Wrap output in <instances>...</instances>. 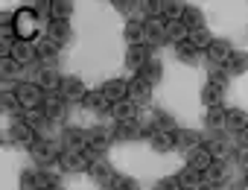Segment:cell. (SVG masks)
Segmentation results:
<instances>
[{
	"mask_svg": "<svg viewBox=\"0 0 248 190\" xmlns=\"http://www.w3.org/2000/svg\"><path fill=\"white\" fill-rule=\"evenodd\" d=\"M248 126V111L245 109H228V114H225V132H242Z\"/></svg>",
	"mask_w": 248,
	"mask_h": 190,
	"instance_id": "obj_24",
	"label": "cell"
},
{
	"mask_svg": "<svg viewBox=\"0 0 248 190\" xmlns=\"http://www.w3.org/2000/svg\"><path fill=\"white\" fill-rule=\"evenodd\" d=\"M167 41H172L175 47L190 41V30L184 27V21H167Z\"/></svg>",
	"mask_w": 248,
	"mask_h": 190,
	"instance_id": "obj_29",
	"label": "cell"
},
{
	"mask_svg": "<svg viewBox=\"0 0 248 190\" xmlns=\"http://www.w3.org/2000/svg\"><path fill=\"white\" fill-rule=\"evenodd\" d=\"M12 59L21 64V67H30L38 62V50L32 41H15V50H12Z\"/></svg>",
	"mask_w": 248,
	"mask_h": 190,
	"instance_id": "obj_16",
	"label": "cell"
},
{
	"mask_svg": "<svg viewBox=\"0 0 248 190\" xmlns=\"http://www.w3.org/2000/svg\"><path fill=\"white\" fill-rule=\"evenodd\" d=\"M18 67H21V64H18V62H15L12 56H9V59H0V76H3L6 82H9V79H12V76L18 73Z\"/></svg>",
	"mask_w": 248,
	"mask_h": 190,
	"instance_id": "obj_46",
	"label": "cell"
},
{
	"mask_svg": "<svg viewBox=\"0 0 248 190\" xmlns=\"http://www.w3.org/2000/svg\"><path fill=\"white\" fill-rule=\"evenodd\" d=\"M146 27V47H158L167 41V18H149L143 21Z\"/></svg>",
	"mask_w": 248,
	"mask_h": 190,
	"instance_id": "obj_9",
	"label": "cell"
},
{
	"mask_svg": "<svg viewBox=\"0 0 248 190\" xmlns=\"http://www.w3.org/2000/svg\"><path fill=\"white\" fill-rule=\"evenodd\" d=\"M41 184V170H24L21 173V190H38Z\"/></svg>",
	"mask_w": 248,
	"mask_h": 190,
	"instance_id": "obj_43",
	"label": "cell"
},
{
	"mask_svg": "<svg viewBox=\"0 0 248 190\" xmlns=\"http://www.w3.org/2000/svg\"><path fill=\"white\" fill-rule=\"evenodd\" d=\"M88 173H91V178H93L99 187H108V184H114V178H117V173L111 170V164H108L105 158L93 161V164L88 167Z\"/></svg>",
	"mask_w": 248,
	"mask_h": 190,
	"instance_id": "obj_14",
	"label": "cell"
},
{
	"mask_svg": "<svg viewBox=\"0 0 248 190\" xmlns=\"http://www.w3.org/2000/svg\"><path fill=\"white\" fill-rule=\"evenodd\" d=\"M62 152H64L62 141H53V138H38V141L30 146V155H32V161H38L41 167H47V164H56Z\"/></svg>",
	"mask_w": 248,
	"mask_h": 190,
	"instance_id": "obj_3",
	"label": "cell"
},
{
	"mask_svg": "<svg viewBox=\"0 0 248 190\" xmlns=\"http://www.w3.org/2000/svg\"><path fill=\"white\" fill-rule=\"evenodd\" d=\"M123 35H126L129 47L146 44V27H143V21H140V18H135V21H126V27H123Z\"/></svg>",
	"mask_w": 248,
	"mask_h": 190,
	"instance_id": "obj_20",
	"label": "cell"
},
{
	"mask_svg": "<svg viewBox=\"0 0 248 190\" xmlns=\"http://www.w3.org/2000/svg\"><path fill=\"white\" fill-rule=\"evenodd\" d=\"M190 44H193L196 50H207V47L213 44V35L207 32V27H202V30H193V32H190Z\"/></svg>",
	"mask_w": 248,
	"mask_h": 190,
	"instance_id": "obj_39",
	"label": "cell"
},
{
	"mask_svg": "<svg viewBox=\"0 0 248 190\" xmlns=\"http://www.w3.org/2000/svg\"><path fill=\"white\" fill-rule=\"evenodd\" d=\"M202 184H219V187L228 184V167H225V161H213V167L202 173Z\"/></svg>",
	"mask_w": 248,
	"mask_h": 190,
	"instance_id": "obj_23",
	"label": "cell"
},
{
	"mask_svg": "<svg viewBox=\"0 0 248 190\" xmlns=\"http://www.w3.org/2000/svg\"><path fill=\"white\" fill-rule=\"evenodd\" d=\"M9 138H12L15 143H27V146H32V143L38 141V132H35L24 117H18V120L9 126Z\"/></svg>",
	"mask_w": 248,
	"mask_h": 190,
	"instance_id": "obj_10",
	"label": "cell"
},
{
	"mask_svg": "<svg viewBox=\"0 0 248 190\" xmlns=\"http://www.w3.org/2000/svg\"><path fill=\"white\" fill-rule=\"evenodd\" d=\"M228 82H231V76L225 73V67H213V70L207 73V85H213V88H219V91H228Z\"/></svg>",
	"mask_w": 248,
	"mask_h": 190,
	"instance_id": "obj_42",
	"label": "cell"
},
{
	"mask_svg": "<svg viewBox=\"0 0 248 190\" xmlns=\"http://www.w3.org/2000/svg\"><path fill=\"white\" fill-rule=\"evenodd\" d=\"M62 143H64V149H85L88 146V132L85 129H64Z\"/></svg>",
	"mask_w": 248,
	"mask_h": 190,
	"instance_id": "obj_26",
	"label": "cell"
},
{
	"mask_svg": "<svg viewBox=\"0 0 248 190\" xmlns=\"http://www.w3.org/2000/svg\"><path fill=\"white\" fill-rule=\"evenodd\" d=\"M0 106H3V111H9V114H21L24 111V106L15 97V91H3V94H0Z\"/></svg>",
	"mask_w": 248,
	"mask_h": 190,
	"instance_id": "obj_41",
	"label": "cell"
},
{
	"mask_svg": "<svg viewBox=\"0 0 248 190\" xmlns=\"http://www.w3.org/2000/svg\"><path fill=\"white\" fill-rule=\"evenodd\" d=\"M202 106H207V109L225 106V91H219V88H213V85H204V88H202Z\"/></svg>",
	"mask_w": 248,
	"mask_h": 190,
	"instance_id": "obj_32",
	"label": "cell"
},
{
	"mask_svg": "<svg viewBox=\"0 0 248 190\" xmlns=\"http://www.w3.org/2000/svg\"><path fill=\"white\" fill-rule=\"evenodd\" d=\"M184 27L193 32V30H202L204 27V15H202V9H196V6H187V12H184Z\"/></svg>",
	"mask_w": 248,
	"mask_h": 190,
	"instance_id": "obj_37",
	"label": "cell"
},
{
	"mask_svg": "<svg viewBox=\"0 0 248 190\" xmlns=\"http://www.w3.org/2000/svg\"><path fill=\"white\" fill-rule=\"evenodd\" d=\"M56 164H59V170H64V173H82V170L91 167V161L85 158L82 149H64Z\"/></svg>",
	"mask_w": 248,
	"mask_h": 190,
	"instance_id": "obj_5",
	"label": "cell"
},
{
	"mask_svg": "<svg viewBox=\"0 0 248 190\" xmlns=\"http://www.w3.org/2000/svg\"><path fill=\"white\" fill-rule=\"evenodd\" d=\"M213 161H216V158H213L204 146H199L196 152H190V155H187V167H193V170H199V173L210 170V167H213Z\"/></svg>",
	"mask_w": 248,
	"mask_h": 190,
	"instance_id": "obj_27",
	"label": "cell"
},
{
	"mask_svg": "<svg viewBox=\"0 0 248 190\" xmlns=\"http://www.w3.org/2000/svg\"><path fill=\"white\" fill-rule=\"evenodd\" d=\"M236 161H239V167H242V170L248 167V149H245V146H239V149H236Z\"/></svg>",
	"mask_w": 248,
	"mask_h": 190,
	"instance_id": "obj_49",
	"label": "cell"
},
{
	"mask_svg": "<svg viewBox=\"0 0 248 190\" xmlns=\"http://www.w3.org/2000/svg\"><path fill=\"white\" fill-rule=\"evenodd\" d=\"M161 73H164V64H161V59H149L146 64H143V70H140V76L149 82V85H155V82H161Z\"/></svg>",
	"mask_w": 248,
	"mask_h": 190,
	"instance_id": "obj_35",
	"label": "cell"
},
{
	"mask_svg": "<svg viewBox=\"0 0 248 190\" xmlns=\"http://www.w3.org/2000/svg\"><path fill=\"white\" fill-rule=\"evenodd\" d=\"M175 146L190 155V152H196L202 146V135L193 132V129H175Z\"/></svg>",
	"mask_w": 248,
	"mask_h": 190,
	"instance_id": "obj_19",
	"label": "cell"
},
{
	"mask_svg": "<svg viewBox=\"0 0 248 190\" xmlns=\"http://www.w3.org/2000/svg\"><path fill=\"white\" fill-rule=\"evenodd\" d=\"M138 103H132L129 97L126 100H117V103H111V120L114 123H129V120H135L138 117Z\"/></svg>",
	"mask_w": 248,
	"mask_h": 190,
	"instance_id": "obj_11",
	"label": "cell"
},
{
	"mask_svg": "<svg viewBox=\"0 0 248 190\" xmlns=\"http://www.w3.org/2000/svg\"><path fill=\"white\" fill-rule=\"evenodd\" d=\"M38 27H41V21H38V15L32 12V6H27V9H18L15 12V38L18 41H38Z\"/></svg>",
	"mask_w": 248,
	"mask_h": 190,
	"instance_id": "obj_1",
	"label": "cell"
},
{
	"mask_svg": "<svg viewBox=\"0 0 248 190\" xmlns=\"http://www.w3.org/2000/svg\"><path fill=\"white\" fill-rule=\"evenodd\" d=\"M175 59H178L181 64H187V67H196V64L202 62V50H196L190 41H184V44L175 47Z\"/></svg>",
	"mask_w": 248,
	"mask_h": 190,
	"instance_id": "obj_25",
	"label": "cell"
},
{
	"mask_svg": "<svg viewBox=\"0 0 248 190\" xmlns=\"http://www.w3.org/2000/svg\"><path fill=\"white\" fill-rule=\"evenodd\" d=\"M225 114H228L225 106H219V109H207V126H213V129L225 126Z\"/></svg>",
	"mask_w": 248,
	"mask_h": 190,
	"instance_id": "obj_45",
	"label": "cell"
},
{
	"mask_svg": "<svg viewBox=\"0 0 248 190\" xmlns=\"http://www.w3.org/2000/svg\"><path fill=\"white\" fill-rule=\"evenodd\" d=\"M242 181H245V184H248V167H245V170H242Z\"/></svg>",
	"mask_w": 248,
	"mask_h": 190,
	"instance_id": "obj_52",
	"label": "cell"
},
{
	"mask_svg": "<svg viewBox=\"0 0 248 190\" xmlns=\"http://www.w3.org/2000/svg\"><path fill=\"white\" fill-rule=\"evenodd\" d=\"M73 3L70 0H50V21H70Z\"/></svg>",
	"mask_w": 248,
	"mask_h": 190,
	"instance_id": "obj_33",
	"label": "cell"
},
{
	"mask_svg": "<svg viewBox=\"0 0 248 190\" xmlns=\"http://www.w3.org/2000/svg\"><path fill=\"white\" fill-rule=\"evenodd\" d=\"M239 146H245V149H248V126L239 132Z\"/></svg>",
	"mask_w": 248,
	"mask_h": 190,
	"instance_id": "obj_50",
	"label": "cell"
},
{
	"mask_svg": "<svg viewBox=\"0 0 248 190\" xmlns=\"http://www.w3.org/2000/svg\"><path fill=\"white\" fill-rule=\"evenodd\" d=\"M47 190H59V187H47Z\"/></svg>",
	"mask_w": 248,
	"mask_h": 190,
	"instance_id": "obj_53",
	"label": "cell"
},
{
	"mask_svg": "<svg viewBox=\"0 0 248 190\" xmlns=\"http://www.w3.org/2000/svg\"><path fill=\"white\" fill-rule=\"evenodd\" d=\"M178 184H181V190H199L202 187V173L193 170V167H184L178 173Z\"/></svg>",
	"mask_w": 248,
	"mask_h": 190,
	"instance_id": "obj_34",
	"label": "cell"
},
{
	"mask_svg": "<svg viewBox=\"0 0 248 190\" xmlns=\"http://www.w3.org/2000/svg\"><path fill=\"white\" fill-rule=\"evenodd\" d=\"M35 50H38V64H44V67H56L62 59V47L56 41H50L47 35L35 41Z\"/></svg>",
	"mask_w": 248,
	"mask_h": 190,
	"instance_id": "obj_6",
	"label": "cell"
},
{
	"mask_svg": "<svg viewBox=\"0 0 248 190\" xmlns=\"http://www.w3.org/2000/svg\"><path fill=\"white\" fill-rule=\"evenodd\" d=\"M155 190H181L178 175H167V178H161V181L155 184Z\"/></svg>",
	"mask_w": 248,
	"mask_h": 190,
	"instance_id": "obj_47",
	"label": "cell"
},
{
	"mask_svg": "<svg viewBox=\"0 0 248 190\" xmlns=\"http://www.w3.org/2000/svg\"><path fill=\"white\" fill-rule=\"evenodd\" d=\"M59 94H62L64 100H79V103H82V100L88 97V88H85V82H82L79 76H64Z\"/></svg>",
	"mask_w": 248,
	"mask_h": 190,
	"instance_id": "obj_15",
	"label": "cell"
},
{
	"mask_svg": "<svg viewBox=\"0 0 248 190\" xmlns=\"http://www.w3.org/2000/svg\"><path fill=\"white\" fill-rule=\"evenodd\" d=\"M231 190H248V184L242 181V184H236V187H231Z\"/></svg>",
	"mask_w": 248,
	"mask_h": 190,
	"instance_id": "obj_51",
	"label": "cell"
},
{
	"mask_svg": "<svg viewBox=\"0 0 248 190\" xmlns=\"http://www.w3.org/2000/svg\"><path fill=\"white\" fill-rule=\"evenodd\" d=\"M225 73L231 76H239V73H248V53L245 50H233V56H231V62L225 64Z\"/></svg>",
	"mask_w": 248,
	"mask_h": 190,
	"instance_id": "obj_31",
	"label": "cell"
},
{
	"mask_svg": "<svg viewBox=\"0 0 248 190\" xmlns=\"http://www.w3.org/2000/svg\"><path fill=\"white\" fill-rule=\"evenodd\" d=\"M202 146L216 158V161H225V152H228V146H225V138H207V141H202Z\"/></svg>",
	"mask_w": 248,
	"mask_h": 190,
	"instance_id": "obj_38",
	"label": "cell"
},
{
	"mask_svg": "<svg viewBox=\"0 0 248 190\" xmlns=\"http://www.w3.org/2000/svg\"><path fill=\"white\" fill-rule=\"evenodd\" d=\"M32 12L38 15V21L50 18V0H41V3H35V6H32Z\"/></svg>",
	"mask_w": 248,
	"mask_h": 190,
	"instance_id": "obj_48",
	"label": "cell"
},
{
	"mask_svg": "<svg viewBox=\"0 0 248 190\" xmlns=\"http://www.w3.org/2000/svg\"><path fill=\"white\" fill-rule=\"evenodd\" d=\"M44 114L53 120V123H59V120H64V114H67V100L62 97V94L56 91V94H44Z\"/></svg>",
	"mask_w": 248,
	"mask_h": 190,
	"instance_id": "obj_8",
	"label": "cell"
},
{
	"mask_svg": "<svg viewBox=\"0 0 248 190\" xmlns=\"http://www.w3.org/2000/svg\"><path fill=\"white\" fill-rule=\"evenodd\" d=\"M62 82H64V76H62L56 67H41V70H38V85H41L44 94H56V91H62Z\"/></svg>",
	"mask_w": 248,
	"mask_h": 190,
	"instance_id": "obj_17",
	"label": "cell"
},
{
	"mask_svg": "<svg viewBox=\"0 0 248 190\" xmlns=\"http://www.w3.org/2000/svg\"><path fill=\"white\" fill-rule=\"evenodd\" d=\"M47 38L56 41L59 47L70 41V21H50L47 24Z\"/></svg>",
	"mask_w": 248,
	"mask_h": 190,
	"instance_id": "obj_22",
	"label": "cell"
},
{
	"mask_svg": "<svg viewBox=\"0 0 248 190\" xmlns=\"http://www.w3.org/2000/svg\"><path fill=\"white\" fill-rule=\"evenodd\" d=\"M102 94H105L111 103L126 100V97H129V82H126V79H108V82L102 85Z\"/></svg>",
	"mask_w": 248,
	"mask_h": 190,
	"instance_id": "obj_21",
	"label": "cell"
},
{
	"mask_svg": "<svg viewBox=\"0 0 248 190\" xmlns=\"http://www.w3.org/2000/svg\"><path fill=\"white\" fill-rule=\"evenodd\" d=\"M152 88H155V85H149L140 73H138V76H132V82H129V100H132V103H138V106H140V103H149Z\"/></svg>",
	"mask_w": 248,
	"mask_h": 190,
	"instance_id": "obj_13",
	"label": "cell"
},
{
	"mask_svg": "<svg viewBox=\"0 0 248 190\" xmlns=\"http://www.w3.org/2000/svg\"><path fill=\"white\" fill-rule=\"evenodd\" d=\"M204 56L210 59L213 67H225V64L231 62V56H233V47H231V41H225V38H213V44L204 50Z\"/></svg>",
	"mask_w": 248,
	"mask_h": 190,
	"instance_id": "obj_7",
	"label": "cell"
},
{
	"mask_svg": "<svg viewBox=\"0 0 248 190\" xmlns=\"http://www.w3.org/2000/svg\"><path fill=\"white\" fill-rule=\"evenodd\" d=\"M24 120H27V123L35 129V132H41V129H47V126L53 123V120L44 114V109H32V111H24Z\"/></svg>",
	"mask_w": 248,
	"mask_h": 190,
	"instance_id": "obj_36",
	"label": "cell"
},
{
	"mask_svg": "<svg viewBox=\"0 0 248 190\" xmlns=\"http://www.w3.org/2000/svg\"><path fill=\"white\" fill-rule=\"evenodd\" d=\"M149 59H152V47H146V44H138V47H129L126 50V67L135 70V73H140Z\"/></svg>",
	"mask_w": 248,
	"mask_h": 190,
	"instance_id": "obj_12",
	"label": "cell"
},
{
	"mask_svg": "<svg viewBox=\"0 0 248 190\" xmlns=\"http://www.w3.org/2000/svg\"><path fill=\"white\" fill-rule=\"evenodd\" d=\"M184 12H187L184 3H178V0H164V18L167 21H181Z\"/></svg>",
	"mask_w": 248,
	"mask_h": 190,
	"instance_id": "obj_40",
	"label": "cell"
},
{
	"mask_svg": "<svg viewBox=\"0 0 248 190\" xmlns=\"http://www.w3.org/2000/svg\"><path fill=\"white\" fill-rule=\"evenodd\" d=\"M149 146H152L155 152H170V149H175V132H152Z\"/></svg>",
	"mask_w": 248,
	"mask_h": 190,
	"instance_id": "obj_30",
	"label": "cell"
},
{
	"mask_svg": "<svg viewBox=\"0 0 248 190\" xmlns=\"http://www.w3.org/2000/svg\"><path fill=\"white\" fill-rule=\"evenodd\" d=\"M155 132H175V117L167 111H155Z\"/></svg>",
	"mask_w": 248,
	"mask_h": 190,
	"instance_id": "obj_44",
	"label": "cell"
},
{
	"mask_svg": "<svg viewBox=\"0 0 248 190\" xmlns=\"http://www.w3.org/2000/svg\"><path fill=\"white\" fill-rule=\"evenodd\" d=\"M82 106H85V109H91V111H96V114H111V100L102 94V88L88 91V97L82 100Z\"/></svg>",
	"mask_w": 248,
	"mask_h": 190,
	"instance_id": "obj_18",
	"label": "cell"
},
{
	"mask_svg": "<svg viewBox=\"0 0 248 190\" xmlns=\"http://www.w3.org/2000/svg\"><path fill=\"white\" fill-rule=\"evenodd\" d=\"M138 138H143V132H140L138 120L117 123V129H114V141H138Z\"/></svg>",
	"mask_w": 248,
	"mask_h": 190,
	"instance_id": "obj_28",
	"label": "cell"
},
{
	"mask_svg": "<svg viewBox=\"0 0 248 190\" xmlns=\"http://www.w3.org/2000/svg\"><path fill=\"white\" fill-rule=\"evenodd\" d=\"M15 97L24 106V111H32V109L44 106V91H41L38 82H18L15 85Z\"/></svg>",
	"mask_w": 248,
	"mask_h": 190,
	"instance_id": "obj_4",
	"label": "cell"
},
{
	"mask_svg": "<svg viewBox=\"0 0 248 190\" xmlns=\"http://www.w3.org/2000/svg\"><path fill=\"white\" fill-rule=\"evenodd\" d=\"M111 141H114V132H108L105 126L91 129V132H88V146L82 149V152H85V158H88L91 164H93V161H99V158H105V152H108Z\"/></svg>",
	"mask_w": 248,
	"mask_h": 190,
	"instance_id": "obj_2",
	"label": "cell"
}]
</instances>
